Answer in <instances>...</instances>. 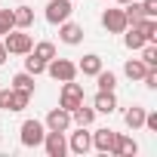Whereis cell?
<instances>
[{"label":"cell","mask_w":157,"mask_h":157,"mask_svg":"<svg viewBox=\"0 0 157 157\" xmlns=\"http://www.w3.org/2000/svg\"><path fill=\"white\" fill-rule=\"evenodd\" d=\"M0 40H3V46H6L10 56H28L31 46H34V37L28 31H22V28H13L10 34H3Z\"/></svg>","instance_id":"cell-1"},{"label":"cell","mask_w":157,"mask_h":157,"mask_svg":"<svg viewBox=\"0 0 157 157\" xmlns=\"http://www.w3.org/2000/svg\"><path fill=\"white\" fill-rule=\"evenodd\" d=\"M43 136H46V126H43L37 117H28V120L19 126V139H22L25 148H37V145L43 142Z\"/></svg>","instance_id":"cell-2"},{"label":"cell","mask_w":157,"mask_h":157,"mask_svg":"<svg viewBox=\"0 0 157 157\" xmlns=\"http://www.w3.org/2000/svg\"><path fill=\"white\" fill-rule=\"evenodd\" d=\"M46 74L52 77V80H59V83H65V80H74L77 77V65L71 62V59H49L46 62Z\"/></svg>","instance_id":"cell-3"},{"label":"cell","mask_w":157,"mask_h":157,"mask_svg":"<svg viewBox=\"0 0 157 157\" xmlns=\"http://www.w3.org/2000/svg\"><path fill=\"white\" fill-rule=\"evenodd\" d=\"M74 13V0H49L46 3V22L49 25H62L65 19H71Z\"/></svg>","instance_id":"cell-4"},{"label":"cell","mask_w":157,"mask_h":157,"mask_svg":"<svg viewBox=\"0 0 157 157\" xmlns=\"http://www.w3.org/2000/svg\"><path fill=\"white\" fill-rule=\"evenodd\" d=\"M83 102V86L80 83H74V80H65L62 83V96H59V105L65 111H74L77 105Z\"/></svg>","instance_id":"cell-5"},{"label":"cell","mask_w":157,"mask_h":157,"mask_svg":"<svg viewBox=\"0 0 157 157\" xmlns=\"http://www.w3.org/2000/svg\"><path fill=\"white\" fill-rule=\"evenodd\" d=\"M40 145L46 148V154H49V157H65V154H68V142H65V132L46 129V136H43V142H40Z\"/></svg>","instance_id":"cell-6"},{"label":"cell","mask_w":157,"mask_h":157,"mask_svg":"<svg viewBox=\"0 0 157 157\" xmlns=\"http://www.w3.org/2000/svg\"><path fill=\"white\" fill-rule=\"evenodd\" d=\"M102 28H105L108 34H123V31H126L123 6H120V10H105V13H102Z\"/></svg>","instance_id":"cell-7"},{"label":"cell","mask_w":157,"mask_h":157,"mask_svg":"<svg viewBox=\"0 0 157 157\" xmlns=\"http://www.w3.org/2000/svg\"><path fill=\"white\" fill-rule=\"evenodd\" d=\"M43 126H46V129H56V132H68V129H71V111H65L62 105L52 108V111L46 114Z\"/></svg>","instance_id":"cell-8"},{"label":"cell","mask_w":157,"mask_h":157,"mask_svg":"<svg viewBox=\"0 0 157 157\" xmlns=\"http://www.w3.org/2000/svg\"><path fill=\"white\" fill-rule=\"evenodd\" d=\"M59 40L68 43V46H77V43H83V25H77L71 19H65L59 25Z\"/></svg>","instance_id":"cell-9"},{"label":"cell","mask_w":157,"mask_h":157,"mask_svg":"<svg viewBox=\"0 0 157 157\" xmlns=\"http://www.w3.org/2000/svg\"><path fill=\"white\" fill-rule=\"evenodd\" d=\"M90 148H93V132H86V126H77V129L71 132V139H68V151L86 154Z\"/></svg>","instance_id":"cell-10"},{"label":"cell","mask_w":157,"mask_h":157,"mask_svg":"<svg viewBox=\"0 0 157 157\" xmlns=\"http://www.w3.org/2000/svg\"><path fill=\"white\" fill-rule=\"evenodd\" d=\"M114 142H117V132L108 129V126H102V129L93 132V148L102 151V154H114Z\"/></svg>","instance_id":"cell-11"},{"label":"cell","mask_w":157,"mask_h":157,"mask_svg":"<svg viewBox=\"0 0 157 157\" xmlns=\"http://www.w3.org/2000/svg\"><path fill=\"white\" fill-rule=\"evenodd\" d=\"M114 154L117 157H136L139 154V142L126 132H117V142H114Z\"/></svg>","instance_id":"cell-12"},{"label":"cell","mask_w":157,"mask_h":157,"mask_svg":"<svg viewBox=\"0 0 157 157\" xmlns=\"http://www.w3.org/2000/svg\"><path fill=\"white\" fill-rule=\"evenodd\" d=\"M99 71H102V56H96V52H86L77 62V74H83V77H96Z\"/></svg>","instance_id":"cell-13"},{"label":"cell","mask_w":157,"mask_h":157,"mask_svg":"<svg viewBox=\"0 0 157 157\" xmlns=\"http://www.w3.org/2000/svg\"><path fill=\"white\" fill-rule=\"evenodd\" d=\"M93 108H96V114H111V111L117 108V99H114V93H108V90H99V93H96V99H93Z\"/></svg>","instance_id":"cell-14"},{"label":"cell","mask_w":157,"mask_h":157,"mask_svg":"<svg viewBox=\"0 0 157 157\" xmlns=\"http://www.w3.org/2000/svg\"><path fill=\"white\" fill-rule=\"evenodd\" d=\"M123 123H126V129H142V123H145V108L142 105H129L126 111H123Z\"/></svg>","instance_id":"cell-15"},{"label":"cell","mask_w":157,"mask_h":157,"mask_svg":"<svg viewBox=\"0 0 157 157\" xmlns=\"http://www.w3.org/2000/svg\"><path fill=\"white\" fill-rule=\"evenodd\" d=\"M93 120H96V108H86L83 102L71 111V123H77V126H86V129H90V126H93Z\"/></svg>","instance_id":"cell-16"},{"label":"cell","mask_w":157,"mask_h":157,"mask_svg":"<svg viewBox=\"0 0 157 157\" xmlns=\"http://www.w3.org/2000/svg\"><path fill=\"white\" fill-rule=\"evenodd\" d=\"M13 19H16V28L28 31V28L34 25V10H31V6H16V10H13Z\"/></svg>","instance_id":"cell-17"},{"label":"cell","mask_w":157,"mask_h":157,"mask_svg":"<svg viewBox=\"0 0 157 157\" xmlns=\"http://www.w3.org/2000/svg\"><path fill=\"white\" fill-rule=\"evenodd\" d=\"M123 43H126V49H142V46H145L148 40L142 37V31H139L136 25H129V28L123 31Z\"/></svg>","instance_id":"cell-18"},{"label":"cell","mask_w":157,"mask_h":157,"mask_svg":"<svg viewBox=\"0 0 157 157\" xmlns=\"http://www.w3.org/2000/svg\"><path fill=\"white\" fill-rule=\"evenodd\" d=\"M145 71H148V65H145L142 59H129V62L123 65V74L129 77V80H142V77H145Z\"/></svg>","instance_id":"cell-19"},{"label":"cell","mask_w":157,"mask_h":157,"mask_svg":"<svg viewBox=\"0 0 157 157\" xmlns=\"http://www.w3.org/2000/svg\"><path fill=\"white\" fill-rule=\"evenodd\" d=\"M123 16H126V28H129V25H139V22L145 19V13H142V3H136V0L123 3Z\"/></svg>","instance_id":"cell-20"},{"label":"cell","mask_w":157,"mask_h":157,"mask_svg":"<svg viewBox=\"0 0 157 157\" xmlns=\"http://www.w3.org/2000/svg\"><path fill=\"white\" fill-rule=\"evenodd\" d=\"M136 28L142 31V37H145L148 43H154V40H157V19H151V16H145V19H142V22H139Z\"/></svg>","instance_id":"cell-21"},{"label":"cell","mask_w":157,"mask_h":157,"mask_svg":"<svg viewBox=\"0 0 157 157\" xmlns=\"http://www.w3.org/2000/svg\"><path fill=\"white\" fill-rule=\"evenodd\" d=\"M31 52H34L40 62H49V59H56V43L40 40V43H34V46H31Z\"/></svg>","instance_id":"cell-22"},{"label":"cell","mask_w":157,"mask_h":157,"mask_svg":"<svg viewBox=\"0 0 157 157\" xmlns=\"http://www.w3.org/2000/svg\"><path fill=\"white\" fill-rule=\"evenodd\" d=\"M31 96H34V93H28V90H16V86H13L10 111H25V108H28V102H31Z\"/></svg>","instance_id":"cell-23"},{"label":"cell","mask_w":157,"mask_h":157,"mask_svg":"<svg viewBox=\"0 0 157 157\" xmlns=\"http://www.w3.org/2000/svg\"><path fill=\"white\" fill-rule=\"evenodd\" d=\"M96 83H99V90H108V93H114V86H117V74L102 68V71L96 74Z\"/></svg>","instance_id":"cell-24"},{"label":"cell","mask_w":157,"mask_h":157,"mask_svg":"<svg viewBox=\"0 0 157 157\" xmlns=\"http://www.w3.org/2000/svg\"><path fill=\"white\" fill-rule=\"evenodd\" d=\"M25 71L34 74V77H40V74H46V62H40L34 52H28V59H25Z\"/></svg>","instance_id":"cell-25"},{"label":"cell","mask_w":157,"mask_h":157,"mask_svg":"<svg viewBox=\"0 0 157 157\" xmlns=\"http://www.w3.org/2000/svg\"><path fill=\"white\" fill-rule=\"evenodd\" d=\"M13 86H16V90H28V93H34V74H28V71L16 74V77H13Z\"/></svg>","instance_id":"cell-26"},{"label":"cell","mask_w":157,"mask_h":157,"mask_svg":"<svg viewBox=\"0 0 157 157\" xmlns=\"http://www.w3.org/2000/svg\"><path fill=\"white\" fill-rule=\"evenodd\" d=\"M16 28V19H13V10H0V37L10 34Z\"/></svg>","instance_id":"cell-27"},{"label":"cell","mask_w":157,"mask_h":157,"mask_svg":"<svg viewBox=\"0 0 157 157\" xmlns=\"http://www.w3.org/2000/svg\"><path fill=\"white\" fill-rule=\"evenodd\" d=\"M142 62H145L148 68H157V46H154V43H145V46H142Z\"/></svg>","instance_id":"cell-28"},{"label":"cell","mask_w":157,"mask_h":157,"mask_svg":"<svg viewBox=\"0 0 157 157\" xmlns=\"http://www.w3.org/2000/svg\"><path fill=\"white\" fill-rule=\"evenodd\" d=\"M142 83H145L148 90H157V68H148V71H145V77H142Z\"/></svg>","instance_id":"cell-29"},{"label":"cell","mask_w":157,"mask_h":157,"mask_svg":"<svg viewBox=\"0 0 157 157\" xmlns=\"http://www.w3.org/2000/svg\"><path fill=\"white\" fill-rule=\"evenodd\" d=\"M10 102H13V86L0 90V108H3V111H10Z\"/></svg>","instance_id":"cell-30"},{"label":"cell","mask_w":157,"mask_h":157,"mask_svg":"<svg viewBox=\"0 0 157 157\" xmlns=\"http://www.w3.org/2000/svg\"><path fill=\"white\" fill-rule=\"evenodd\" d=\"M142 13L151 16V19H157V0H142Z\"/></svg>","instance_id":"cell-31"},{"label":"cell","mask_w":157,"mask_h":157,"mask_svg":"<svg viewBox=\"0 0 157 157\" xmlns=\"http://www.w3.org/2000/svg\"><path fill=\"white\" fill-rule=\"evenodd\" d=\"M6 59H10V52H6V46H3V40H0V65H3Z\"/></svg>","instance_id":"cell-32"},{"label":"cell","mask_w":157,"mask_h":157,"mask_svg":"<svg viewBox=\"0 0 157 157\" xmlns=\"http://www.w3.org/2000/svg\"><path fill=\"white\" fill-rule=\"evenodd\" d=\"M117 3H120V6H123V3H129V0H117Z\"/></svg>","instance_id":"cell-33"}]
</instances>
